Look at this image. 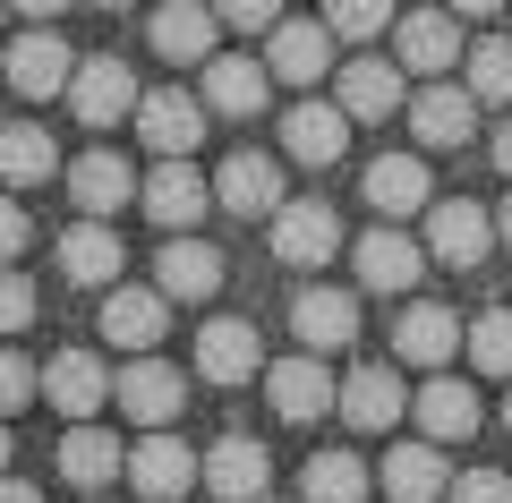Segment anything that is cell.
<instances>
[{"label":"cell","mask_w":512,"mask_h":503,"mask_svg":"<svg viewBox=\"0 0 512 503\" xmlns=\"http://www.w3.org/2000/svg\"><path fill=\"white\" fill-rule=\"evenodd\" d=\"M35 324V282L18 265H0V333H26Z\"/></svg>","instance_id":"38"},{"label":"cell","mask_w":512,"mask_h":503,"mask_svg":"<svg viewBox=\"0 0 512 503\" xmlns=\"http://www.w3.org/2000/svg\"><path fill=\"white\" fill-rule=\"evenodd\" d=\"M111 401H120L137 427H171V418L188 410V376L171 359H154V350H128V367H120V384H111Z\"/></svg>","instance_id":"2"},{"label":"cell","mask_w":512,"mask_h":503,"mask_svg":"<svg viewBox=\"0 0 512 503\" xmlns=\"http://www.w3.org/2000/svg\"><path fill=\"white\" fill-rule=\"evenodd\" d=\"M69 69H77V52L52 35V26H35V35L9 43V86H18L26 103H43V94H69Z\"/></svg>","instance_id":"17"},{"label":"cell","mask_w":512,"mask_h":503,"mask_svg":"<svg viewBox=\"0 0 512 503\" xmlns=\"http://www.w3.org/2000/svg\"><path fill=\"white\" fill-rule=\"evenodd\" d=\"M274 256L282 265H299V273H316V265H333L342 256V214L333 205H316V197H291V205H274Z\"/></svg>","instance_id":"3"},{"label":"cell","mask_w":512,"mask_h":503,"mask_svg":"<svg viewBox=\"0 0 512 503\" xmlns=\"http://www.w3.org/2000/svg\"><path fill=\"white\" fill-rule=\"evenodd\" d=\"M495 239H504V248H512V197L495 205Z\"/></svg>","instance_id":"47"},{"label":"cell","mask_w":512,"mask_h":503,"mask_svg":"<svg viewBox=\"0 0 512 503\" xmlns=\"http://www.w3.org/2000/svg\"><path fill=\"white\" fill-rule=\"evenodd\" d=\"M120 478L137 486L146 503H180V495H188V478H197V452H188L171 427H146V444L120 461Z\"/></svg>","instance_id":"6"},{"label":"cell","mask_w":512,"mask_h":503,"mask_svg":"<svg viewBox=\"0 0 512 503\" xmlns=\"http://www.w3.org/2000/svg\"><path fill=\"white\" fill-rule=\"evenodd\" d=\"M367 486H376V469H367L359 452H316L308 478H299V495H308V503H359Z\"/></svg>","instance_id":"34"},{"label":"cell","mask_w":512,"mask_h":503,"mask_svg":"<svg viewBox=\"0 0 512 503\" xmlns=\"http://www.w3.org/2000/svg\"><path fill=\"white\" fill-rule=\"evenodd\" d=\"M291 333L308 350H342L350 333H359V299H350V290H333V282H308L291 299Z\"/></svg>","instance_id":"24"},{"label":"cell","mask_w":512,"mask_h":503,"mask_svg":"<svg viewBox=\"0 0 512 503\" xmlns=\"http://www.w3.org/2000/svg\"><path fill=\"white\" fill-rule=\"evenodd\" d=\"M154 290L163 299H214L222 290V248H205L197 231H171V248L154 256Z\"/></svg>","instance_id":"18"},{"label":"cell","mask_w":512,"mask_h":503,"mask_svg":"<svg viewBox=\"0 0 512 503\" xmlns=\"http://www.w3.org/2000/svg\"><path fill=\"white\" fill-rule=\"evenodd\" d=\"M60 180H69L77 214H94V222H111V214H120L128 197H137V171H128L120 154H103V145H94V154H77L69 171H60Z\"/></svg>","instance_id":"19"},{"label":"cell","mask_w":512,"mask_h":503,"mask_svg":"<svg viewBox=\"0 0 512 503\" xmlns=\"http://www.w3.org/2000/svg\"><path fill=\"white\" fill-rule=\"evenodd\" d=\"M137 137L154 145V154H197V137H205V94H137Z\"/></svg>","instance_id":"16"},{"label":"cell","mask_w":512,"mask_h":503,"mask_svg":"<svg viewBox=\"0 0 512 503\" xmlns=\"http://www.w3.org/2000/svg\"><path fill=\"white\" fill-rule=\"evenodd\" d=\"M205 111H222V120H256L265 111V94H274V69L265 60H239V52H205Z\"/></svg>","instance_id":"12"},{"label":"cell","mask_w":512,"mask_h":503,"mask_svg":"<svg viewBox=\"0 0 512 503\" xmlns=\"http://www.w3.org/2000/svg\"><path fill=\"white\" fill-rule=\"evenodd\" d=\"M137 205H146L163 231H197L205 205H214V180H205L188 154H163V162H154V180H137Z\"/></svg>","instance_id":"4"},{"label":"cell","mask_w":512,"mask_h":503,"mask_svg":"<svg viewBox=\"0 0 512 503\" xmlns=\"http://www.w3.org/2000/svg\"><path fill=\"white\" fill-rule=\"evenodd\" d=\"M436 265H453V273H470V265H487V248H495V214L478 197H436L427 205V239H419Z\"/></svg>","instance_id":"1"},{"label":"cell","mask_w":512,"mask_h":503,"mask_svg":"<svg viewBox=\"0 0 512 503\" xmlns=\"http://www.w3.org/2000/svg\"><path fill=\"white\" fill-rule=\"evenodd\" d=\"M470 128H478V94L470 86H436V77H427V86L410 94V137H419L427 154L470 145Z\"/></svg>","instance_id":"7"},{"label":"cell","mask_w":512,"mask_h":503,"mask_svg":"<svg viewBox=\"0 0 512 503\" xmlns=\"http://www.w3.org/2000/svg\"><path fill=\"white\" fill-rule=\"evenodd\" d=\"M495 171H504V180H512V120L495 128Z\"/></svg>","instance_id":"46"},{"label":"cell","mask_w":512,"mask_h":503,"mask_svg":"<svg viewBox=\"0 0 512 503\" xmlns=\"http://www.w3.org/2000/svg\"><path fill=\"white\" fill-rule=\"evenodd\" d=\"M427 273V248L410 231H393V222H384V231H367L359 239V290H410Z\"/></svg>","instance_id":"29"},{"label":"cell","mask_w":512,"mask_h":503,"mask_svg":"<svg viewBox=\"0 0 512 503\" xmlns=\"http://www.w3.org/2000/svg\"><path fill=\"white\" fill-rule=\"evenodd\" d=\"M163 324H171V299H163V290L111 282V299H103V342H111V350H154V342H163Z\"/></svg>","instance_id":"21"},{"label":"cell","mask_w":512,"mask_h":503,"mask_svg":"<svg viewBox=\"0 0 512 503\" xmlns=\"http://www.w3.org/2000/svg\"><path fill=\"white\" fill-rule=\"evenodd\" d=\"M376 486H384V495H393V503H436L444 486H453V469H444L436 435H419V444H393V452H384Z\"/></svg>","instance_id":"23"},{"label":"cell","mask_w":512,"mask_h":503,"mask_svg":"<svg viewBox=\"0 0 512 503\" xmlns=\"http://www.w3.org/2000/svg\"><path fill=\"white\" fill-rule=\"evenodd\" d=\"M359 197L376 205L384 222H402V214H427V162L419 154H384V162H367V180H359Z\"/></svg>","instance_id":"25"},{"label":"cell","mask_w":512,"mask_h":503,"mask_svg":"<svg viewBox=\"0 0 512 503\" xmlns=\"http://www.w3.org/2000/svg\"><path fill=\"white\" fill-rule=\"evenodd\" d=\"M393 60H402L410 77H444V69L461 60L453 9H410V18H393Z\"/></svg>","instance_id":"14"},{"label":"cell","mask_w":512,"mask_h":503,"mask_svg":"<svg viewBox=\"0 0 512 503\" xmlns=\"http://www.w3.org/2000/svg\"><path fill=\"white\" fill-rule=\"evenodd\" d=\"M0 18H9V0H0Z\"/></svg>","instance_id":"51"},{"label":"cell","mask_w":512,"mask_h":503,"mask_svg":"<svg viewBox=\"0 0 512 503\" xmlns=\"http://www.w3.org/2000/svg\"><path fill=\"white\" fill-rule=\"evenodd\" d=\"M461 350L478 376H512V307H487L478 324H461Z\"/></svg>","instance_id":"35"},{"label":"cell","mask_w":512,"mask_h":503,"mask_svg":"<svg viewBox=\"0 0 512 503\" xmlns=\"http://www.w3.org/2000/svg\"><path fill=\"white\" fill-rule=\"evenodd\" d=\"M94 9H128V0H94Z\"/></svg>","instance_id":"49"},{"label":"cell","mask_w":512,"mask_h":503,"mask_svg":"<svg viewBox=\"0 0 512 503\" xmlns=\"http://www.w3.org/2000/svg\"><path fill=\"white\" fill-rule=\"evenodd\" d=\"M69 111L86 128H120L128 111H137V77H128V60H77V69H69Z\"/></svg>","instance_id":"10"},{"label":"cell","mask_w":512,"mask_h":503,"mask_svg":"<svg viewBox=\"0 0 512 503\" xmlns=\"http://www.w3.org/2000/svg\"><path fill=\"white\" fill-rule=\"evenodd\" d=\"M120 461H128V452L111 444L94 418H69V435H60V478H69L77 495H103V486L120 478Z\"/></svg>","instance_id":"27"},{"label":"cell","mask_w":512,"mask_h":503,"mask_svg":"<svg viewBox=\"0 0 512 503\" xmlns=\"http://www.w3.org/2000/svg\"><path fill=\"white\" fill-rule=\"evenodd\" d=\"M470 94L478 103H512V35H487V43H470Z\"/></svg>","instance_id":"36"},{"label":"cell","mask_w":512,"mask_h":503,"mask_svg":"<svg viewBox=\"0 0 512 503\" xmlns=\"http://www.w3.org/2000/svg\"><path fill=\"white\" fill-rule=\"evenodd\" d=\"M325 26H333V43H367L393 26V0H325Z\"/></svg>","instance_id":"37"},{"label":"cell","mask_w":512,"mask_h":503,"mask_svg":"<svg viewBox=\"0 0 512 503\" xmlns=\"http://www.w3.org/2000/svg\"><path fill=\"white\" fill-rule=\"evenodd\" d=\"M35 393L52 401L60 418H94L111 401V376H103V359L94 350H60L52 367H35Z\"/></svg>","instance_id":"15"},{"label":"cell","mask_w":512,"mask_h":503,"mask_svg":"<svg viewBox=\"0 0 512 503\" xmlns=\"http://www.w3.org/2000/svg\"><path fill=\"white\" fill-rule=\"evenodd\" d=\"M265 401H274V418H291V427H316V418L333 410V376H325V350H299V359L265 367Z\"/></svg>","instance_id":"8"},{"label":"cell","mask_w":512,"mask_h":503,"mask_svg":"<svg viewBox=\"0 0 512 503\" xmlns=\"http://www.w3.org/2000/svg\"><path fill=\"white\" fill-rule=\"evenodd\" d=\"M265 69H274L282 86H316V77L333 69V26H316V18H274V26H265Z\"/></svg>","instance_id":"9"},{"label":"cell","mask_w":512,"mask_h":503,"mask_svg":"<svg viewBox=\"0 0 512 503\" xmlns=\"http://www.w3.org/2000/svg\"><path fill=\"white\" fill-rule=\"evenodd\" d=\"M0 503H43V495H35L26 478H0Z\"/></svg>","instance_id":"45"},{"label":"cell","mask_w":512,"mask_h":503,"mask_svg":"<svg viewBox=\"0 0 512 503\" xmlns=\"http://www.w3.org/2000/svg\"><path fill=\"white\" fill-rule=\"evenodd\" d=\"M214 205H222V214H274V205H282V162L274 154H231V162H222V171H214Z\"/></svg>","instance_id":"20"},{"label":"cell","mask_w":512,"mask_h":503,"mask_svg":"<svg viewBox=\"0 0 512 503\" xmlns=\"http://www.w3.org/2000/svg\"><path fill=\"white\" fill-rule=\"evenodd\" d=\"M410 410H419V435H436V444H461L478 427V393L461 376H436V367H427V393H410Z\"/></svg>","instance_id":"31"},{"label":"cell","mask_w":512,"mask_h":503,"mask_svg":"<svg viewBox=\"0 0 512 503\" xmlns=\"http://www.w3.org/2000/svg\"><path fill=\"white\" fill-rule=\"evenodd\" d=\"M9 9H26V18H43V26H52L60 9H69V0H9Z\"/></svg>","instance_id":"44"},{"label":"cell","mask_w":512,"mask_h":503,"mask_svg":"<svg viewBox=\"0 0 512 503\" xmlns=\"http://www.w3.org/2000/svg\"><path fill=\"white\" fill-rule=\"evenodd\" d=\"M333 410H342L359 435H384V427H402L410 393H402V376H393V367H350V376L333 384Z\"/></svg>","instance_id":"11"},{"label":"cell","mask_w":512,"mask_h":503,"mask_svg":"<svg viewBox=\"0 0 512 503\" xmlns=\"http://www.w3.org/2000/svg\"><path fill=\"white\" fill-rule=\"evenodd\" d=\"M214 35H222L214 0H163V9H154V26H146L154 60H205V52H214Z\"/></svg>","instance_id":"22"},{"label":"cell","mask_w":512,"mask_h":503,"mask_svg":"<svg viewBox=\"0 0 512 503\" xmlns=\"http://www.w3.org/2000/svg\"><path fill=\"white\" fill-rule=\"evenodd\" d=\"M120 265H128V256H120V239H111V222H77V231H60V273H69V282L77 290H111V282H120Z\"/></svg>","instance_id":"28"},{"label":"cell","mask_w":512,"mask_h":503,"mask_svg":"<svg viewBox=\"0 0 512 503\" xmlns=\"http://www.w3.org/2000/svg\"><path fill=\"white\" fill-rule=\"evenodd\" d=\"M453 350H461V316H453V307H436V299L402 307V324H393V359H402V367H444Z\"/></svg>","instance_id":"26"},{"label":"cell","mask_w":512,"mask_h":503,"mask_svg":"<svg viewBox=\"0 0 512 503\" xmlns=\"http://www.w3.org/2000/svg\"><path fill=\"white\" fill-rule=\"evenodd\" d=\"M0 469H9V427H0Z\"/></svg>","instance_id":"48"},{"label":"cell","mask_w":512,"mask_h":503,"mask_svg":"<svg viewBox=\"0 0 512 503\" xmlns=\"http://www.w3.org/2000/svg\"><path fill=\"white\" fill-rule=\"evenodd\" d=\"M52 171H60L52 128H0V180H9V188H43Z\"/></svg>","instance_id":"33"},{"label":"cell","mask_w":512,"mask_h":503,"mask_svg":"<svg viewBox=\"0 0 512 503\" xmlns=\"http://www.w3.org/2000/svg\"><path fill=\"white\" fill-rule=\"evenodd\" d=\"M444 9H453V18H495L504 0H444Z\"/></svg>","instance_id":"43"},{"label":"cell","mask_w":512,"mask_h":503,"mask_svg":"<svg viewBox=\"0 0 512 503\" xmlns=\"http://www.w3.org/2000/svg\"><path fill=\"white\" fill-rule=\"evenodd\" d=\"M282 145H291V162L325 171V162H342V145H350V111L342 103H299L291 128H282Z\"/></svg>","instance_id":"32"},{"label":"cell","mask_w":512,"mask_h":503,"mask_svg":"<svg viewBox=\"0 0 512 503\" xmlns=\"http://www.w3.org/2000/svg\"><path fill=\"white\" fill-rule=\"evenodd\" d=\"M197 478L214 486L222 503H256L265 486H274V452L256 444V435H222V444H214V452L197 461Z\"/></svg>","instance_id":"13"},{"label":"cell","mask_w":512,"mask_h":503,"mask_svg":"<svg viewBox=\"0 0 512 503\" xmlns=\"http://www.w3.org/2000/svg\"><path fill=\"white\" fill-rule=\"evenodd\" d=\"M444 495H453V503H512V478H504V469H461Z\"/></svg>","instance_id":"39"},{"label":"cell","mask_w":512,"mask_h":503,"mask_svg":"<svg viewBox=\"0 0 512 503\" xmlns=\"http://www.w3.org/2000/svg\"><path fill=\"white\" fill-rule=\"evenodd\" d=\"M26 239H35L26 205H18V197H0V265H18V256H26Z\"/></svg>","instance_id":"42"},{"label":"cell","mask_w":512,"mask_h":503,"mask_svg":"<svg viewBox=\"0 0 512 503\" xmlns=\"http://www.w3.org/2000/svg\"><path fill=\"white\" fill-rule=\"evenodd\" d=\"M26 401H35V367H26L18 350H0V418L26 410Z\"/></svg>","instance_id":"41"},{"label":"cell","mask_w":512,"mask_h":503,"mask_svg":"<svg viewBox=\"0 0 512 503\" xmlns=\"http://www.w3.org/2000/svg\"><path fill=\"white\" fill-rule=\"evenodd\" d=\"M333 103H342L350 120H393V111H402V60H342Z\"/></svg>","instance_id":"30"},{"label":"cell","mask_w":512,"mask_h":503,"mask_svg":"<svg viewBox=\"0 0 512 503\" xmlns=\"http://www.w3.org/2000/svg\"><path fill=\"white\" fill-rule=\"evenodd\" d=\"M197 376H205V384H248V376H265V333H256L248 316L197 324Z\"/></svg>","instance_id":"5"},{"label":"cell","mask_w":512,"mask_h":503,"mask_svg":"<svg viewBox=\"0 0 512 503\" xmlns=\"http://www.w3.org/2000/svg\"><path fill=\"white\" fill-rule=\"evenodd\" d=\"M214 18L239 26V35H265V26L282 18V0H214Z\"/></svg>","instance_id":"40"},{"label":"cell","mask_w":512,"mask_h":503,"mask_svg":"<svg viewBox=\"0 0 512 503\" xmlns=\"http://www.w3.org/2000/svg\"><path fill=\"white\" fill-rule=\"evenodd\" d=\"M504 427H512V401H504Z\"/></svg>","instance_id":"50"}]
</instances>
